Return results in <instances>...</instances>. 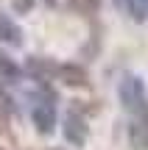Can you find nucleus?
<instances>
[{"instance_id": "obj_1", "label": "nucleus", "mask_w": 148, "mask_h": 150, "mask_svg": "<svg viewBox=\"0 0 148 150\" xmlns=\"http://www.w3.org/2000/svg\"><path fill=\"white\" fill-rule=\"evenodd\" d=\"M117 95H120V103L126 111L137 114L140 108L145 106V92H143V81L137 78V75H126V78L120 81V89H117Z\"/></svg>"}, {"instance_id": "obj_2", "label": "nucleus", "mask_w": 148, "mask_h": 150, "mask_svg": "<svg viewBox=\"0 0 148 150\" xmlns=\"http://www.w3.org/2000/svg\"><path fill=\"white\" fill-rule=\"evenodd\" d=\"M61 125H64V128H61V131H64V139L70 142L73 147H84V145H87L89 125H87V120H84L78 111H67Z\"/></svg>"}, {"instance_id": "obj_3", "label": "nucleus", "mask_w": 148, "mask_h": 150, "mask_svg": "<svg viewBox=\"0 0 148 150\" xmlns=\"http://www.w3.org/2000/svg\"><path fill=\"white\" fill-rule=\"evenodd\" d=\"M129 147L148 150V106H143L134 114V120L129 122Z\"/></svg>"}, {"instance_id": "obj_4", "label": "nucleus", "mask_w": 148, "mask_h": 150, "mask_svg": "<svg viewBox=\"0 0 148 150\" xmlns=\"http://www.w3.org/2000/svg\"><path fill=\"white\" fill-rule=\"evenodd\" d=\"M31 120H34V125H36V134L50 136L53 128H56V108H53V103L50 100H36V106H34V111H31Z\"/></svg>"}, {"instance_id": "obj_5", "label": "nucleus", "mask_w": 148, "mask_h": 150, "mask_svg": "<svg viewBox=\"0 0 148 150\" xmlns=\"http://www.w3.org/2000/svg\"><path fill=\"white\" fill-rule=\"evenodd\" d=\"M25 70L34 75V78L39 81V83H48V81H53L56 75H59V64H56L53 59H42V56H31V59L25 61Z\"/></svg>"}, {"instance_id": "obj_6", "label": "nucleus", "mask_w": 148, "mask_h": 150, "mask_svg": "<svg viewBox=\"0 0 148 150\" xmlns=\"http://www.w3.org/2000/svg\"><path fill=\"white\" fill-rule=\"evenodd\" d=\"M56 78L64 86H70V89H87L89 86V72L81 64H59V75Z\"/></svg>"}, {"instance_id": "obj_7", "label": "nucleus", "mask_w": 148, "mask_h": 150, "mask_svg": "<svg viewBox=\"0 0 148 150\" xmlns=\"http://www.w3.org/2000/svg\"><path fill=\"white\" fill-rule=\"evenodd\" d=\"M0 42H9V45H14V47H22V31L14 25L11 17L3 14V11H0Z\"/></svg>"}, {"instance_id": "obj_8", "label": "nucleus", "mask_w": 148, "mask_h": 150, "mask_svg": "<svg viewBox=\"0 0 148 150\" xmlns=\"http://www.w3.org/2000/svg\"><path fill=\"white\" fill-rule=\"evenodd\" d=\"M67 6H70L76 14H81V17H92V14H98L101 0H67Z\"/></svg>"}, {"instance_id": "obj_9", "label": "nucleus", "mask_w": 148, "mask_h": 150, "mask_svg": "<svg viewBox=\"0 0 148 150\" xmlns=\"http://www.w3.org/2000/svg\"><path fill=\"white\" fill-rule=\"evenodd\" d=\"M11 8H14V14H28L34 8V0H11Z\"/></svg>"}, {"instance_id": "obj_10", "label": "nucleus", "mask_w": 148, "mask_h": 150, "mask_svg": "<svg viewBox=\"0 0 148 150\" xmlns=\"http://www.w3.org/2000/svg\"><path fill=\"white\" fill-rule=\"evenodd\" d=\"M45 6H50V8H56V6H59V0H45Z\"/></svg>"}, {"instance_id": "obj_11", "label": "nucleus", "mask_w": 148, "mask_h": 150, "mask_svg": "<svg viewBox=\"0 0 148 150\" xmlns=\"http://www.w3.org/2000/svg\"><path fill=\"white\" fill-rule=\"evenodd\" d=\"M140 6H143V8H148V0H140Z\"/></svg>"}, {"instance_id": "obj_12", "label": "nucleus", "mask_w": 148, "mask_h": 150, "mask_svg": "<svg viewBox=\"0 0 148 150\" xmlns=\"http://www.w3.org/2000/svg\"><path fill=\"white\" fill-rule=\"evenodd\" d=\"M50 150H64V147H50Z\"/></svg>"}, {"instance_id": "obj_13", "label": "nucleus", "mask_w": 148, "mask_h": 150, "mask_svg": "<svg viewBox=\"0 0 148 150\" xmlns=\"http://www.w3.org/2000/svg\"><path fill=\"white\" fill-rule=\"evenodd\" d=\"M0 150H3V147H0Z\"/></svg>"}]
</instances>
